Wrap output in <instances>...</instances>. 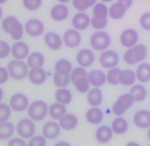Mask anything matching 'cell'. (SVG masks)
I'll return each mask as SVG.
<instances>
[{
	"mask_svg": "<svg viewBox=\"0 0 150 146\" xmlns=\"http://www.w3.org/2000/svg\"><path fill=\"white\" fill-rule=\"evenodd\" d=\"M148 55V49L143 44H138L132 48H129L124 55L123 59L127 65H134V64L142 63Z\"/></svg>",
	"mask_w": 150,
	"mask_h": 146,
	"instance_id": "cell-1",
	"label": "cell"
},
{
	"mask_svg": "<svg viewBox=\"0 0 150 146\" xmlns=\"http://www.w3.org/2000/svg\"><path fill=\"white\" fill-rule=\"evenodd\" d=\"M7 70L11 79L19 81V80H24L25 78H28L30 67L24 61L13 59L7 64Z\"/></svg>",
	"mask_w": 150,
	"mask_h": 146,
	"instance_id": "cell-2",
	"label": "cell"
},
{
	"mask_svg": "<svg viewBox=\"0 0 150 146\" xmlns=\"http://www.w3.org/2000/svg\"><path fill=\"white\" fill-rule=\"evenodd\" d=\"M48 106L47 103L43 100H34L30 103L28 107V115L34 122H40L48 115Z\"/></svg>",
	"mask_w": 150,
	"mask_h": 146,
	"instance_id": "cell-3",
	"label": "cell"
},
{
	"mask_svg": "<svg viewBox=\"0 0 150 146\" xmlns=\"http://www.w3.org/2000/svg\"><path fill=\"white\" fill-rule=\"evenodd\" d=\"M134 104V99L130 92L121 95L112 104V112L115 117H123Z\"/></svg>",
	"mask_w": 150,
	"mask_h": 146,
	"instance_id": "cell-4",
	"label": "cell"
},
{
	"mask_svg": "<svg viewBox=\"0 0 150 146\" xmlns=\"http://www.w3.org/2000/svg\"><path fill=\"white\" fill-rule=\"evenodd\" d=\"M16 132L21 138L23 139H31L33 136H35V123L31 119H21L16 125Z\"/></svg>",
	"mask_w": 150,
	"mask_h": 146,
	"instance_id": "cell-5",
	"label": "cell"
},
{
	"mask_svg": "<svg viewBox=\"0 0 150 146\" xmlns=\"http://www.w3.org/2000/svg\"><path fill=\"white\" fill-rule=\"evenodd\" d=\"M112 39L107 32L103 31H97L90 38V46L92 49L98 50V52H103L107 50L108 47L110 46Z\"/></svg>",
	"mask_w": 150,
	"mask_h": 146,
	"instance_id": "cell-6",
	"label": "cell"
},
{
	"mask_svg": "<svg viewBox=\"0 0 150 146\" xmlns=\"http://www.w3.org/2000/svg\"><path fill=\"white\" fill-rule=\"evenodd\" d=\"M99 63L103 69L110 70L114 67H117L120 63V56L115 50H109V49L103 50L99 56Z\"/></svg>",
	"mask_w": 150,
	"mask_h": 146,
	"instance_id": "cell-7",
	"label": "cell"
},
{
	"mask_svg": "<svg viewBox=\"0 0 150 146\" xmlns=\"http://www.w3.org/2000/svg\"><path fill=\"white\" fill-rule=\"evenodd\" d=\"M30 102H28V96L23 92H15L9 99L10 109L15 112H24L28 110Z\"/></svg>",
	"mask_w": 150,
	"mask_h": 146,
	"instance_id": "cell-8",
	"label": "cell"
},
{
	"mask_svg": "<svg viewBox=\"0 0 150 146\" xmlns=\"http://www.w3.org/2000/svg\"><path fill=\"white\" fill-rule=\"evenodd\" d=\"M24 31L30 36L37 38V36H40L41 34H43V32H45V24L40 19H38V18H31V19H28V22L25 23Z\"/></svg>",
	"mask_w": 150,
	"mask_h": 146,
	"instance_id": "cell-9",
	"label": "cell"
},
{
	"mask_svg": "<svg viewBox=\"0 0 150 146\" xmlns=\"http://www.w3.org/2000/svg\"><path fill=\"white\" fill-rule=\"evenodd\" d=\"M139 34L134 29H125L120 36V42L125 48H132L138 45Z\"/></svg>",
	"mask_w": 150,
	"mask_h": 146,
	"instance_id": "cell-10",
	"label": "cell"
},
{
	"mask_svg": "<svg viewBox=\"0 0 150 146\" xmlns=\"http://www.w3.org/2000/svg\"><path fill=\"white\" fill-rule=\"evenodd\" d=\"M81 41H82L81 33H80V31H77L75 29L67 30L63 36V44L68 48H76L81 44Z\"/></svg>",
	"mask_w": 150,
	"mask_h": 146,
	"instance_id": "cell-11",
	"label": "cell"
},
{
	"mask_svg": "<svg viewBox=\"0 0 150 146\" xmlns=\"http://www.w3.org/2000/svg\"><path fill=\"white\" fill-rule=\"evenodd\" d=\"M133 123L134 126L140 129H148L150 128V111L148 110H139L133 115Z\"/></svg>",
	"mask_w": 150,
	"mask_h": 146,
	"instance_id": "cell-12",
	"label": "cell"
},
{
	"mask_svg": "<svg viewBox=\"0 0 150 146\" xmlns=\"http://www.w3.org/2000/svg\"><path fill=\"white\" fill-rule=\"evenodd\" d=\"M94 62V54L92 50L88 49V48H83L81 49L77 54H76V63L79 64V66L81 67H89L91 66Z\"/></svg>",
	"mask_w": 150,
	"mask_h": 146,
	"instance_id": "cell-13",
	"label": "cell"
},
{
	"mask_svg": "<svg viewBox=\"0 0 150 146\" xmlns=\"http://www.w3.org/2000/svg\"><path fill=\"white\" fill-rule=\"evenodd\" d=\"M88 80L93 88H100L107 82V77H106V73L103 72L101 70L94 69L88 72Z\"/></svg>",
	"mask_w": 150,
	"mask_h": 146,
	"instance_id": "cell-14",
	"label": "cell"
},
{
	"mask_svg": "<svg viewBox=\"0 0 150 146\" xmlns=\"http://www.w3.org/2000/svg\"><path fill=\"white\" fill-rule=\"evenodd\" d=\"M60 127L58 121H48L42 127V136L46 139H56L60 134Z\"/></svg>",
	"mask_w": 150,
	"mask_h": 146,
	"instance_id": "cell-15",
	"label": "cell"
},
{
	"mask_svg": "<svg viewBox=\"0 0 150 146\" xmlns=\"http://www.w3.org/2000/svg\"><path fill=\"white\" fill-rule=\"evenodd\" d=\"M10 55L14 57V59L24 61L30 55V48H28V44H25L23 41H16L14 45L11 46Z\"/></svg>",
	"mask_w": 150,
	"mask_h": 146,
	"instance_id": "cell-16",
	"label": "cell"
},
{
	"mask_svg": "<svg viewBox=\"0 0 150 146\" xmlns=\"http://www.w3.org/2000/svg\"><path fill=\"white\" fill-rule=\"evenodd\" d=\"M28 78L31 83L40 86V84H43L47 80V72L43 67H33V69H30Z\"/></svg>",
	"mask_w": 150,
	"mask_h": 146,
	"instance_id": "cell-17",
	"label": "cell"
},
{
	"mask_svg": "<svg viewBox=\"0 0 150 146\" xmlns=\"http://www.w3.org/2000/svg\"><path fill=\"white\" fill-rule=\"evenodd\" d=\"M90 22H91V18L89 17V15L86 13H81V11H77V14H75L72 18L73 29L77 31L86 30L90 25Z\"/></svg>",
	"mask_w": 150,
	"mask_h": 146,
	"instance_id": "cell-18",
	"label": "cell"
},
{
	"mask_svg": "<svg viewBox=\"0 0 150 146\" xmlns=\"http://www.w3.org/2000/svg\"><path fill=\"white\" fill-rule=\"evenodd\" d=\"M43 40H45V44H46L48 48L54 50V52L59 50L62 48V46L64 45L63 44V38L56 32H48V33H46Z\"/></svg>",
	"mask_w": 150,
	"mask_h": 146,
	"instance_id": "cell-19",
	"label": "cell"
},
{
	"mask_svg": "<svg viewBox=\"0 0 150 146\" xmlns=\"http://www.w3.org/2000/svg\"><path fill=\"white\" fill-rule=\"evenodd\" d=\"M69 9L65 4H58L55 5L50 10V17L55 22H63L68 17Z\"/></svg>",
	"mask_w": 150,
	"mask_h": 146,
	"instance_id": "cell-20",
	"label": "cell"
},
{
	"mask_svg": "<svg viewBox=\"0 0 150 146\" xmlns=\"http://www.w3.org/2000/svg\"><path fill=\"white\" fill-rule=\"evenodd\" d=\"M58 123H59V127L63 130H66V131H71L75 128L77 127L79 125V119L75 114H72V113H66L64 117L58 120Z\"/></svg>",
	"mask_w": 150,
	"mask_h": 146,
	"instance_id": "cell-21",
	"label": "cell"
},
{
	"mask_svg": "<svg viewBox=\"0 0 150 146\" xmlns=\"http://www.w3.org/2000/svg\"><path fill=\"white\" fill-rule=\"evenodd\" d=\"M103 99V91L100 88H91L86 92V100L91 107H99Z\"/></svg>",
	"mask_w": 150,
	"mask_h": 146,
	"instance_id": "cell-22",
	"label": "cell"
},
{
	"mask_svg": "<svg viewBox=\"0 0 150 146\" xmlns=\"http://www.w3.org/2000/svg\"><path fill=\"white\" fill-rule=\"evenodd\" d=\"M66 113H67V110H66L65 105H63L60 103H57V102L52 103L48 107V115L54 121H58L62 117H64Z\"/></svg>",
	"mask_w": 150,
	"mask_h": 146,
	"instance_id": "cell-23",
	"label": "cell"
},
{
	"mask_svg": "<svg viewBox=\"0 0 150 146\" xmlns=\"http://www.w3.org/2000/svg\"><path fill=\"white\" fill-rule=\"evenodd\" d=\"M112 135H114V132H112L110 127H108V126H100L97 129V131H96V139L100 144H107V143H109L112 140Z\"/></svg>",
	"mask_w": 150,
	"mask_h": 146,
	"instance_id": "cell-24",
	"label": "cell"
},
{
	"mask_svg": "<svg viewBox=\"0 0 150 146\" xmlns=\"http://www.w3.org/2000/svg\"><path fill=\"white\" fill-rule=\"evenodd\" d=\"M135 75H137V80L140 83H147L150 81V64L142 62L138 65L137 70H135Z\"/></svg>",
	"mask_w": 150,
	"mask_h": 146,
	"instance_id": "cell-25",
	"label": "cell"
},
{
	"mask_svg": "<svg viewBox=\"0 0 150 146\" xmlns=\"http://www.w3.org/2000/svg\"><path fill=\"white\" fill-rule=\"evenodd\" d=\"M85 119L90 125H100L103 120V113L99 107H91L86 111Z\"/></svg>",
	"mask_w": 150,
	"mask_h": 146,
	"instance_id": "cell-26",
	"label": "cell"
},
{
	"mask_svg": "<svg viewBox=\"0 0 150 146\" xmlns=\"http://www.w3.org/2000/svg\"><path fill=\"white\" fill-rule=\"evenodd\" d=\"M54 71H55V73L62 74V75H71V73L73 71V65L68 59L60 58L55 63Z\"/></svg>",
	"mask_w": 150,
	"mask_h": 146,
	"instance_id": "cell-27",
	"label": "cell"
},
{
	"mask_svg": "<svg viewBox=\"0 0 150 146\" xmlns=\"http://www.w3.org/2000/svg\"><path fill=\"white\" fill-rule=\"evenodd\" d=\"M46 62V58L43 54H41L40 52H33L28 56L26 58V64L30 69L33 67H43Z\"/></svg>",
	"mask_w": 150,
	"mask_h": 146,
	"instance_id": "cell-28",
	"label": "cell"
},
{
	"mask_svg": "<svg viewBox=\"0 0 150 146\" xmlns=\"http://www.w3.org/2000/svg\"><path fill=\"white\" fill-rule=\"evenodd\" d=\"M112 130L116 135H123L129 129V122L123 117H116L112 122Z\"/></svg>",
	"mask_w": 150,
	"mask_h": 146,
	"instance_id": "cell-29",
	"label": "cell"
},
{
	"mask_svg": "<svg viewBox=\"0 0 150 146\" xmlns=\"http://www.w3.org/2000/svg\"><path fill=\"white\" fill-rule=\"evenodd\" d=\"M129 92L132 95L134 102H138V103L143 102L147 97V89L142 83H134Z\"/></svg>",
	"mask_w": 150,
	"mask_h": 146,
	"instance_id": "cell-30",
	"label": "cell"
},
{
	"mask_svg": "<svg viewBox=\"0 0 150 146\" xmlns=\"http://www.w3.org/2000/svg\"><path fill=\"white\" fill-rule=\"evenodd\" d=\"M137 80L135 72L131 69H125L121 71L120 74V83L124 87H132Z\"/></svg>",
	"mask_w": 150,
	"mask_h": 146,
	"instance_id": "cell-31",
	"label": "cell"
},
{
	"mask_svg": "<svg viewBox=\"0 0 150 146\" xmlns=\"http://www.w3.org/2000/svg\"><path fill=\"white\" fill-rule=\"evenodd\" d=\"M15 131H16V128L11 122L9 121L0 122V139L1 140H7V139L9 140L10 138H13Z\"/></svg>",
	"mask_w": 150,
	"mask_h": 146,
	"instance_id": "cell-32",
	"label": "cell"
},
{
	"mask_svg": "<svg viewBox=\"0 0 150 146\" xmlns=\"http://www.w3.org/2000/svg\"><path fill=\"white\" fill-rule=\"evenodd\" d=\"M72 98H73L72 92L67 88H58L57 91L55 92V99H56V102L65 105V106L68 105V104H71Z\"/></svg>",
	"mask_w": 150,
	"mask_h": 146,
	"instance_id": "cell-33",
	"label": "cell"
},
{
	"mask_svg": "<svg viewBox=\"0 0 150 146\" xmlns=\"http://www.w3.org/2000/svg\"><path fill=\"white\" fill-rule=\"evenodd\" d=\"M108 9H109V17L112 18V19H121V18H123L124 15L126 14V10H127L122 4L117 2V1L114 2Z\"/></svg>",
	"mask_w": 150,
	"mask_h": 146,
	"instance_id": "cell-34",
	"label": "cell"
},
{
	"mask_svg": "<svg viewBox=\"0 0 150 146\" xmlns=\"http://www.w3.org/2000/svg\"><path fill=\"white\" fill-rule=\"evenodd\" d=\"M92 17L97 18H107L109 16V9L103 2H97L92 7Z\"/></svg>",
	"mask_w": 150,
	"mask_h": 146,
	"instance_id": "cell-35",
	"label": "cell"
},
{
	"mask_svg": "<svg viewBox=\"0 0 150 146\" xmlns=\"http://www.w3.org/2000/svg\"><path fill=\"white\" fill-rule=\"evenodd\" d=\"M71 83H73V86H74V88L76 89V91H79L81 94H85V92H88V91L91 89L90 88L91 84L89 83L88 77L79 78V79H76V80H74V81L71 82Z\"/></svg>",
	"mask_w": 150,
	"mask_h": 146,
	"instance_id": "cell-36",
	"label": "cell"
},
{
	"mask_svg": "<svg viewBox=\"0 0 150 146\" xmlns=\"http://www.w3.org/2000/svg\"><path fill=\"white\" fill-rule=\"evenodd\" d=\"M52 81L57 88H67V86L71 83V78L69 75H62L58 73H54Z\"/></svg>",
	"mask_w": 150,
	"mask_h": 146,
	"instance_id": "cell-37",
	"label": "cell"
},
{
	"mask_svg": "<svg viewBox=\"0 0 150 146\" xmlns=\"http://www.w3.org/2000/svg\"><path fill=\"white\" fill-rule=\"evenodd\" d=\"M121 69L120 67H114L108 70V72L106 74L107 77V82L112 86H117L120 84V74H121Z\"/></svg>",
	"mask_w": 150,
	"mask_h": 146,
	"instance_id": "cell-38",
	"label": "cell"
},
{
	"mask_svg": "<svg viewBox=\"0 0 150 146\" xmlns=\"http://www.w3.org/2000/svg\"><path fill=\"white\" fill-rule=\"evenodd\" d=\"M24 32H25V31H24V25L18 21V22L13 26L9 36H10V38H11L13 40H15V42H16V41H21V39L24 36Z\"/></svg>",
	"mask_w": 150,
	"mask_h": 146,
	"instance_id": "cell-39",
	"label": "cell"
},
{
	"mask_svg": "<svg viewBox=\"0 0 150 146\" xmlns=\"http://www.w3.org/2000/svg\"><path fill=\"white\" fill-rule=\"evenodd\" d=\"M17 22H18V19L15 17V16H7V17H5L2 19V22H1V27H2L4 32L7 33V34H9L13 26Z\"/></svg>",
	"mask_w": 150,
	"mask_h": 146,
	"instance_id": "cell-40",
	"label": "cell"
},
{
	"mask_svg": "<svg viewBox=\"0 0 150 146\" xmlns=\"http://www.w3.org/2000/svg\"><path fill=\"white\" fill-rule=\"evenodd\" d=\"M11 111L9 104L0 103V122H6L11 115Z\"/></svg>",
	"mask_w": 150,
	"mask_h": 146,
	"instance_id": "cell-41",
	"label": "cell"
},
{
	"mask_svg": "<svg viewBox=\"0 0 150 146\" xmlns=\"http://www.w3.org/2000/svg\"><path fill=\"white\" fill-rule=\"evenodd\" d=\"M107 24H108L107 18L92 17L91 18V22H90V25L93 27L94 30H97V31H103V29L107 26Z\"/></svg>",
	"mask_w": 150,
	"mask_h": 146,
	"instance_id": "cell-42",
	"label": "cell"
},
{
	"mask_svg": "<svg viewBox=\"0 0 150 146\" xmlns=\"http://www.w3.org/2000/svg\"><path fill=\"white\" fill-rule=\"evenodd\" d=\"M42 0H23V6L28 11H35L41 7Z\"/></svg>",
	"mask_w": 150,
	"mask_h": 146,
	"instance_id": "cell-43",
	"label": "cell"
},
{
	"mask_svg": "<svg viewBox=\"0 0 150 146\" xmlns=\"http://www.w3.org/2000/svg\"><path fill=\"white\" fill-rule=\"evenodd\" d=\"M10 53H11V46L5 40H0V59L7 58Z\"/></svg>",
	"mask_w": 150,
	"mask_h": 146,
	"instance_id": "cell-44",
	"label": "cell"
},
{
	"mask_svg": "<svg viewBox=\"0 0 150 146\" xmlns=\"http://www.w3.org/2000/svg\"><path fill=\"white\" fill-rule=\"evenodd\" d=\"M83 77H88V71H86V69L81 67V66H77V67L73 69V71L69 75L71 82H73L74 80L79 79V78H83Z\"/></svg>",
	"mask_w": 150,
	"mask_h": 146,
	"instance_id": "cell-45",
	"label": "cell"
},
{
	"mask_svg": "<svg viewBox=\"0 0 150 146\" xmlns=\"http://www.w3.org/2000/svg\"><path fill=\"white\" fill-rule=\"evenodd\" d=\"M28 146H46V138L42 135L33 136L31 139H28Z\"/></svg>",
	"mask_w": 150,
	"mask_h": 146,
	"instance_id": "cell-46",
	"label": "cell"
},
{
	"mask_svg": "<svg viewBox=\"0 0 150 146\" xmlns=\"http://www.w3.org/2000/svg\"><path fill=\"white\" fill-rule=\"evenodd\" d=\"M140 26L146 31H150V13H144L141 15Z\"/></svg>",
	"mask_w": 150,
	"mask_h": 146,
	"instance_id": "cell-47",
	"label": "cell"
},
{
	"mask_svg": "<svg viewBox=\"0 0 150 146\" xmlns=\"http://www.w3.org/2000/svg\"><path fill=\"white\" fill-rule=\"evenodd\" d=\"M7 146H28V143L21 137H13L8 140Z\"/></svg>",
	"mask_w": 150,
	"mask_h": 146,
	"instance_id": "cell-48",
	"label": "cell"
},
{
	"mask_svg": "<svg viewBox=\"0 0 150 146\" xmlns=\"http://www.w3.org/2000/svg\"><path fill=\"white\" fill-rule=\"evenodd\" d=\"M9 73L7 67H4V66H0V84H4L8 81L9 79Z\"/></svg>",
	"mask_w": 150,
	"mask_h": 146,
	"instance_id": "cell-49",
	"label": "cell"
},
{
	"mask_svg": "<svg viewBox=\"0 0 150 146\" xmlns=\"http://www.w3.org/2000/svg\"><path fill=\"white\" fill-rule=\"evenodd\" d=\"M72 5L77 11H81V13H85V10L88 9L82 0H72Z\"/></svg>",
	"mask_w": 150,
	"mask_h": 146,
	"instance_id": "cell-50",
	"label": "cell"
},
{
	"mask_svg": "<svg viewBox=\"0 0 150 146\" xmlns=\"http://www.w3.org/2000/svg\"><path fill=\"white\" fill-rule=\"evenodd\" d=\"M117 2H120V4H122L123 6L125 7V8H130L132 6V4H133V0H117Z\"/></svg>",
	"mask_w": 150,
	"mask_h": 146,
	"instance_id": "cell-51",
	"label": "cell"
},
{
	"mask_svg": "<svg viewBox=\"0 0 150 146\" xmlns=\"http://www.w3.org/2000/svg\"><path fill=\"white\" fill-rule=\"evenodd\" d=\"M83 2H84V5L88 7V8H90V7H93L94 5L97 4V0H82Z\"/></svg>",
	"mask_w": 150,
	"mask_h": 146,
	"instance_id": "cell-52",
	"label": "cell"
},
{
	"mask_svg": "<svg viewBox=\"0 0 150 146\" xmlns=\"http://www.w3.org/2000/svg\"><path fill=\"white\" fill-rule=\"evenodd\" d=\"M55 146H72L68 142H65V140H60V142H58Z\"/></svg>",
	"mask_w": 150,
	"mask_h": 146,
	"instance_id": "cell-53",
	"label": "cell"
},
{
	"mask_svg": "<svg viewBox=\"0 0 150 146\" xmlns=\"http://www.w3.org/2000/svg\"><path fill=\"white\" fill-rule=\"evenodd\" d=\"M126 146H140V144L137 143V142H129V143L126 144Z\"/></svg>",
	"mask_w": 150,
	"mask_h": 146,
	"instance_id": "cell-54",
	"label": "cell"
},
{
	"mask_svg": "<svg viewBox=\"0 0 150 146\" xmlns=\"http://www.w3.org/2000/svg\"><path fill=\"white\" fill-rule=\"evenodd\" d=\"M4 98V90L1 89V87H0V103H1V100Z\"/></svg>",
	"mask_w": 150,
	"mask_h": 146,
	"instance_id": "cell-55",
	"label": "cell"
},
{
	"mask_svg": "<svg viewBox=\"0 0 150 146\" xmlns=\"http://www.w3.org/2000/svg\"><path fill=\"white\" fill-rule=\"evenodd\" d=\"M59 4H67V2H69V1H72V0H57Z\"/></svg>",
	"mask_w": 150,
	"mask_h": 146,
	"instance_id": "cell-56",
	"label": "cell"
},
{
	"mask_svg": "<svg viewBox=\"0 0 150 146\" xmlns=\"http://www.w3.org/2000/svg\"><path fill=\"white\" fill-rule=\"evenodd\" d=\"M101 2H103V4H107V2H112V1H114V0H100Z\"/></svg>",
	"mask_w": 150,
	"mask_h": 146,
	"instance_id": "cell-57",
	"label": "cell"
},
{
	"mask_svg": "<svg viewBox=\"0 0 150 146\" xmlns=\"http://www.w3.org/2000/svg\"><path fill=\"white\" fill-rule=\"evenodd\" d=\"M5 2H7V0H0V5H2V4H5Z\"/></svg>",
	"mask_w": 150,
	"mask_h": 146,
	"instance_id": "cell-58",
	"label": "cell"
},
{
	"mask_svg": "<svg viewBox=\"0 0 150 146\" xmlns=\"http://www.w3.org/2000/svg\"><path fill=\"white\" fill-rule=\"evenodd\" d=\"M148 138H149L150 140V128H148Z\"/></svg>",
	"mask_w": 150,
	"mask_h": 146,
	"instance_id": "cell-59",
	"label": "cell"
},
{
	"mask_svg": "<svg viewBox=\"0 0 150 146\" xmlns=\"http://www.w3.org/2000/svg\"><path fill=\"white\" fill-rule=\"evenodd\" d=\"M1 16H2V8L0 7V18H1Z\"/></svg>",
	"mask_w": 150,
	"mask_h": 146,
	"instance_id": "cell-60",
	"label": "cell"
},
{
	"mask_svg": "<svg viewBox=\"0 0 150 146\" xmlns=\"http://www.w3.org/2000/svg\"><path fill=\"white\" fill-rule=\"evenodd\" d=\"M149 146H150V145H149Z\"/></svg>",
	"mask_w": 150,
	"mask_h": 146,
	"instance_id": "cell-61",
	"label": "cell"
}]
</instances>
